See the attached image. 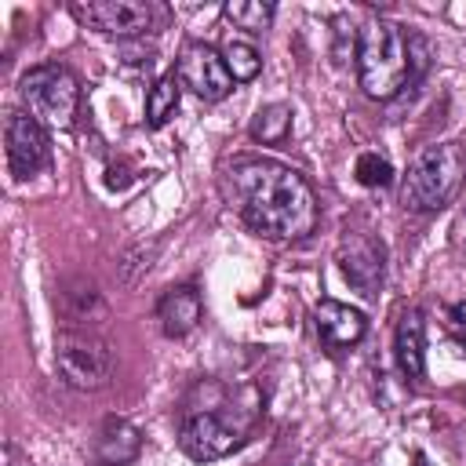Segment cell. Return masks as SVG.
<instances>
[{"label": "cell", "instance_id": "obj_8", "mask_svg": "<svg viewBox=\"0 0 466 466\" xmlns=\"http://www.w3.org/2000/svg\"><path fill=\"white\" fill-rule=\"evenodd\" d=\"M73 15L106 33V36H142L157 25L160 11L142 0H91V4H73Z\"/></svg>", "mask_w": 466, "mask_h": 466}, {"label": "cell", "instance_id": "obj_15", "mask_svg": "<svg viewBox=\"0 0 466 466\" xmlns=\"http://www.w3.org/2000/svg\"><path fill=\"white\" fill-rule=\"evenodd\" d=\"M178 98H182L178 76H175V73H164V76L149 87V95H146V124H149V127H164V124L175 116Z\"/></svg>", "mask_w": 466, "mask_h": 466}, {"label": "cell", "instance_id": "obj_12", "mask_svg": "<svg viewBox=\"0 0 466 466\" xmlns=\"http://www.w3.org/2000/svg\"><path fill=\"white\" fill-rule=\"evenodd\" d=\"M138 451H142V433H138V426L127 422V419H116V415H109V419L98 426L95 444H91L95 466H127V462L138 459Z\"/></svg>", "mask_w": 466, "mask_h": 466}, {"label": "cell", "instance_id": "obj_16", "mask_svg": "<svg viewBox=\"0 0 466 466\" xmlns=\"http://www.w3.org/2000/svg\"><path fill=\"white\" fill-rule=\"evenodd\" d=\"M288 131H291V106H284V102H273V106L258 109L255 120H251V138L262 142V146L284 142Z\"/></svg>", "mask_w": 466, "mask_h": 466}, {"label": "cell", "instance_id": "obj_18", "mask_svg": "<svg viewBox=\"0 0 466 466\" xmlns=\"http://www.w3.org/2000/svg\"><path fill=\"white\" fill-rule=\"evenodd\" d=\"M222 15H226L237 29L262 33V29H269L277 7H273V4H262V0H229V4H222Z\"/></svg>", "mask_w": 466, "mask_h": 466}, {"label": "cell", "instance_id": "obj_3", "mask_svg": "<svg viewBox=\"0 0 466 466\" xmlns=\"http://www.w3.org/2000/svg\"><path fill=\"white\" fill-rule=\"evenodd\" d=\"M462 178H466V149L459 142L426 146L411 160V167H408V175L400 182V200H404V208L422 211V215L426 211H441L459 193Z\"/></svg>", "mask_w": 466, "mask_h": 466}, {"label": "cell", "instance_id": "obj_4", "mask_svg": "<svg viewBox=\"0 0 466 466\" xmlns=\"http://www.w3.org/2000/svg\"><path fill=\"white\" fill-rule=\"evenodd\" d=\"M218 408H222V386L211 382V400L197 404L189 397L178 415V448L193 462H215L244 444V430L233 426Z\"/></svg>", "mask_w": 466, "mask_h": 466}, {"label": "cell", "instance_id": "obj_17", "mask_svg": "<svg viewBox=\"0 0 466 466\" xmlns=\"http://www.w3.org/2000/svg\"><path fill=\"white\" fill-rule=\"evenodd\" d=\"M222 58H226V69H229L233 84H248V80H255L262 73V55L248 40H226L222 44Z\"/></svg>", "mask_w": 466, "mask_h": 466}, {"label": "cell", "instance_id": "obj_1", "mask_svg": "<svg viewBox=\"0 0 466 466\" xmlns=\"http://www.w3.org/2000/svg\"><path fill=\"white\" fill-rule=\"evenodd\" d=\"M222 197L255 233L269 240H302L320 218L313 186L295 167L266 157H244L226 167Z\"/></svg>", "mask_w": 466, "mask_h": 466}, {"label": "cell", "instance_id": "obj_20", "mask_svg": "<svg viewBox=\"0 0 466 466\" xmlns=\"http://www.w3.org/2000/svg\"><path fill=\"white\" fill-rule=\"evenodd\" d=\"M448 328H451V335L466 346V302H455V306L448 309Z\"/></svg>", "mask_w": 466, "mask_h": 466}, {"label": "cell", "instance_id": "obj_6", "mask_svg": "<svg viewBox=\"0 0 466 466\" xmlns=\"http://www.w3.org/2000/svg\"><path fill=\"white\" fill-rule=\"evenodd\" d=\"M55 364L66 386L73 390H102L113 375V350L87 331H66L55 342Z\"/></svg>", "mask_w": 466, "mask_h": 466}, {"label": "cell", "instance_id": "obj_2", "mask_svg": "<svg viewBox=\"0 0 466 466\" xmlns=\"http://www.w3.org/2000/svg\"><path fill=\"white\" fill-rule=\"evenodd\" d=\"M426 69V40L400 22L368 18L357 29V84L368 98L390 102Z\"/></svg>", "mask_w": 466, "mask_h": 466}, {"label": "cell", "instance_id": "obj_9", "mask_svg": "<svg viewBox=\"0 0 466 466\" xmlns=\"http://www.w3.org/2000/svg\"><path fill=\"white\" fill-rule=\"evenodd\" d=\"M4 142H7V164L15 178H33L36 171H44L51 164V138L47 127L33 116V113H7V127H4Z\"/></svg>", "mask_w": 466, "mask_h": 466}, {"label": "cell", "instance_id": "obj_22", "mask_svg": "<svg viewBox=\"0 0 466 466\" xmlns=\"http://www.w3.org/2000/svg\"><path fill=\"white\" fill-rule=\"evenodd\" d=\"M462 400H466V393H462Z\"/></svg>", "mask_w": 466, "mask_h": 466}, {"label": "cell", "instance_id": "obj_14", "mask_svg": "<svg viewBox=\"0 0 466 466\" xmlns=\"http://www.w3.org/2000/svg\"><path fill=\"white\" fill-rule=\"evenodd\" d=\"M204 317V299L193 284H178V288H167L160 306H157V320H160V331L167 339H182L189 335Z\"/></svg>", "mask_w": 466, "mask_h": 466}, {"label": "cell", "instance_id": "obj_13", "mask_svg": "<svg viewBox=\"0 0 466 466\" xmlns=\"http://www.w3.org/2000/svg\"><path fill=\"white\" fill-rule=\"evenodd\" d=\"M393 357H397V368L419 382L426 375V317L422 309L408 306L397 320V331H393Z\"/></svg>", "mask_w": 466, "mask_h": 466}, {"label": "cell", "instance_id": "obj_21", "mask_svg": "<svg viewBox=\"0 0 466 466\" xmlns=\"http://www.w3.org/2000/svg\"><path fill=\"white\" fill-rule=\"evenodd\" d=\"M415 466H430V462H426V455H415Z\"/></svg>", "mask_w": 466, "mask_h": 466}, {"label": "cell", "instance_id": "obj_10", "mask_svg": "<svg viewBox=\"0 0 466 466\" xmlns=\"http://www.w3.org/2000/svg\"><path fill=\"white\" fill-rule=\"evenodd\" d=\"M339 269L360 295H375L386 269V248L368 233H346L339 244Z\"/></svg>", "mask_w": 466, "mask_h": 466}, {"label": "cell", "instance_id": "obj_5", "mask_svg": "<svg viewBox=\"0 0 466 466\" xmlns=\"http://www.w3.org/2000/svg\"><path fill=\"white\" fill-rule=\"evenodd\" d=\"M18 95L44 127H58V131L73 127L76 106H80V84L62 62H44L22 73Z\"/></svg>", "mask_w": 466, "mask_h": 466}, {"label": "cell", "instance_id": "obj_11", "mask_svg": "<svg viewBox=\"0 0 466 466\" xmlns=\"http://www.w3.org/2000/svg\"><path fill=\"white\" fill-rule=\"evenodd\" d=\"M313 328L320 335V342L328 350H346L353 342L364 339L368 331V317L346 302H335V299H320L317 309H313Z\"/></svg>", "mask_w": 466, "mask_h": 466}, {"label": "cell", "instance_id": "obj_19", "mask_svg": "<svg viewBox=\"0 0 466 466\" xmlns=\"http://www.w3.org/2000/svg\"><path fill=\"white\" fill-rule=\"evenodd\" d=\"M353 171H357V182H360V186H371V189L393 182V164H390L382 153H375V149L360 153L357 164H353Z\"/></svg>", "mask_w": 466, "mask_h": 466}, {"label": "cell", "instance_id": "obj_7", "mask_svg": "<svg viewBox=\"0 0 466 466\" xmlns=\"http://www.w3.org/2000/svg\"><path fill=\"white\" fill-rule=\"evenodd\" d=\"M175 76H178L182 87H189L204 102H222L233 91V76L226 69L222 51H215L204 40H189L178 51V73Z\"/></svg>", "mask_w": 466, "mask_h": 466}]
</instances>
